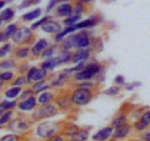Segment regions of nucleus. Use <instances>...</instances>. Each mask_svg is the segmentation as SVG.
<instances>
[{
  "instance_id": "obj_11",
  "label": "nucleus",
  "mask_w": 150,
  "mask_h": 141,
  "mask_svg": "<svg viewBox=\"0 0 150 141\" xmlns=\"http://www.w3.org/2000/svg\"><path fill=\"white\" fill-rule=\"evenodd\" d=\"M94 75H95V74H94L93 71H90L89 69L85 68L84 70H81V71H78L76 74H75V79L79 80V81H81V80H85V81H86V80L91 79Z\"/></svg>"
},
{
  "instance_id": "obj_18",
  "label": "nucleus",
  "mask_w": 150,
  "mask_h": 141,
  "mask_svg": "<svg viewBox=\"0 0 150 141\" xmlns=\"http://www.w3.org/2000/svg\"><path fill=\"white\" fill-rule=\"evenodd\" d=\"M89 136V133L85 130H81V131H76L71 135V140L73 141H85Z\"/></svg>"
},
{
  "instance_id": "obj_21",
  "label": "nucleus",
  "mask_w": 150,
  "mask_h": 141,
  "mask_svg": "<svg viewBox=\"0 0 150 141\" xmlns=\"http://www.w3.org/2000/svg\"><path fill=\"white\" fill-rule=\"evenodd\" d=\"M14 15H15V11H14L11 8H8L1 13L0 18H1L3 21H9V20H11V19L14 18Z\"/></svg>"
},
{
  "instance_id": "obj_24",
  "label": "nucleus",
  "mask_w": 150,
  "mask_h": 141,
  "mask_svg": "<svg viewBox=\"0 0 150 141\" xmlns=\"http://www.w3.org/2000/svg\"><path fill=\"white\" fill-rule=\"evenodd\" d=\"M46 89H49V86L45 85L44 80H40V81H36V84L33 86V91H34V92H39V91L46 90Z\"/></svg>"
},
{
  "instance_id": "obj_30",
  "label": "nucleus",
  "mask_w": 150,
  "mask_h": 141,
  "mask_svg": "<svg viewBox=\"0 0 150 141\" xmlns=\"http://www.w3.org/2000/svg\"><path fill=\"white\" fill-rule=\"evenodd\" d=\"M119 91H120V89H119L118 86H112V87H110V89H108V90H105L104 94H105V95L114 96V95H118Z\"/></svg>"
},
{
  "instance_id": "obj_1",
  "label": "nucleus",
  "mask_w": 150,
  "mask_h": 141,
  "mask_svg": "<svg viewBox=\"0 0 150 141\" xmlns=\"http://www.w3.org/2000/svg\"><path fill=\"white\" fill-rule=\"evenodd\" d=\"M91 92L89 89L85 87H81V89H78L75 90L71 95V101L74 104H76L79 106H83V105H86L89 101L91 100Z\"/></svg>"
},
{
  "instance_id": "obj_41",
  "label": "nucleus",
  "mask_w": 150,
  "mask_h": 141,
  "mask_svg": "<svg viewBox=\"0 0 150 141\" xmlns=\"http://www.w3.org/2000/svg\"><path fill=\"white\" fill-rule=\"evenodd\" d=\"M23 84H25V78H19L18 80L14 81V86H20Z\"/></svg>"
},
{
  "instance_id": "obj_49",
  "label": "nucleus",
  "mask_w": 150,
  "mask_h": 141,
  "mask_svg": "<svg viewBox=\"0 0 150 141\" xmlns=\"http://www.w3.org/2000/svg\"><path fill=\"white\" fill-rule=\"evenodd\" d=\"M5 6V0H0V9H3Z\"/></svg>"
},
{
  "instance_id": "obj_44",
  "label": "nucleus",
  "mask_w": 150,
  "mask_h": 141,
  "mask_svg": "<svg viewBox=\"0 0 150 141\" xmlns=\"http://www.w3.org/2000/svg\"><path fill=\"white\" fill-rule=\"evenodd\" d=\"M115 81L118 82V84H123L124 82V78L121 76V75H118V76L115 78Z\"/></svg>"
},
{
  "instance_id": "obj_15",
  "label": "nucleus",
  "mask_w": 150,
  "mask_h": 141,
  "mask_svg": "<svg viewBox=\"0 0 150 141\" xmlns=\"http://www.w3.org/2000/svg\"><path fill=\"white\" fill-rule=\"evenodd\" d=\"M41 15V9H35V10H31L30 13H26L23 15V20L25 21H30V20H34V19L39 18Z\"/></svg>"
},
{
  "instance_id": "obj_29",
  "label": "nucleus",
  "mask_w": 150,
  "mask_h": 141,
  "mask_svg": "<svg viewBox=\"0 0 150 141\" xmlns=\"http://www.w3.org/2000/svg\"><path fill=\"white\" fill-rule=\"evenodd\" d=\"M80 18V15H78V14H75V15H73V16H70V18H68V19H64V24L65 25H74L75 23L78 21V19Z\"/></svg>"
},
{
  "instance_id": "obj_48",
  "label": "nucleus",
  "mask_w": 150,
  "mask_h": 141,
  "mask_svg": "<svg viewBox=\"0 0 150 141\" xmlns=\"http://www.w3.org/2000/svg\"><path fill=\"white\" fill-rule=\"evenodd\" d=\"M143 139H144V140H146V141H150V133H148V134H145Z\"/></svg>"
},
{
  "instance_id": "obj_27",
  "label": "nucleus",
  "mask_w": 150,
  "mask_h": 141,
  "mask_svg": "<svg viewBox=\"0 0 150 141\" xmlns=\"http://www.w3.org/2000/svg\"><path fill=\"white\" fill-rule=\"evenodd\" d=\"M30 53V49L29 48H20V49H18L16 51V56L19 59H25L28 55H29Z\"/></svg>"
},
{
  "instance_id": "obj_22",
  "label": "nucleus",
  "mask_w": 150,
  "mask_h": 141,
  "mask_svg": "<svg viewBox=\"0 0 150 141\" xmlns=\"http://www.w3.org/2000/svg\"><path fill=\"white\" fill-rule=\"evenodd\" d=\"M46 76V70L45 69H36V71L34 74V78H33L31 81H40V80H44V78Z\"/></svg>"
},
{
  "instance_id": "obj_19",
  "label": "nucleus",
  "mask_w": 150,
  "mask_h": 141,
  "mask_svg": "<svg viewBox=\"0 0 150 141\" xmlns=\"http://www.w3.org/2000/svg\"><path fill=\"white\" fill-rule=\"evenodd\" d=\"M21 94V89L19 86H14L11 89H9V90L5 91V96L8 99H15L16 96H19Z\"/></svg>"
},
{
  "instance_id": "obj_3",
  "label": "nucleus",
  "mask_w": 150,
  "mask_h": 141,
  "mask_svg": "<svg viewBox=\"0 0 150 141\" xmlns=\"http://www.w3.org/2000/svg\"><path fill=\"white\" fill-rule=\"evenodd\" d=\"M11 39L14 43L16 44H21V43H25V41H29L31 39V30L28 29V27H20L14 31V34L11 35Z\"/></svg>"
},
{
  "instance_id": "obj_14",
  "label": "nucleus",
  "mask_w": 150,
  "mask_h": 141,
  "mask_svg": "<svg viewBox=\"0 0 150 141\" xmlns=\"http://www.w3.org/2000/svg\"><path fill=\"white\" fill-rule=\"evenodd\" d=\"M89 44H90V40H89V37L85 35V32H81L80 36H79V40H78L76 46H75V48L84 49V48H88Z\"/></svg>"
},
{
  "instance_id": "obj_36",
  "label": "nucleus",
  "mask_w": 150,
  "mask_h": 141,
  "mask_svg": "<svg viewBox=\"0 0 150 141\" xmlns=\"http://www.w3.org/2000/svg\"><path fill=\"white\" fill-rule=\"evenodd\" d=\"M1 78L4 81H9V80H11L14 78V74L11 71H8V70H4V73L1 74Z\"/></svg>"
},
{
  "instance_id": "obj_37",
  "label": "nucleus",
  "mask_w": 150,
  "mask_h": 141,
  "mask_svg": "<svg viewBox=\"0 0 150 141\" xmlns=\"http://www.w3.org/2000/svg\"><path fill=\"white\" fill-rule=\"evenodd\" d=\"M125 121H126V117H125V116H120V117H118V119H115V120H114V123H112V125L118 128V126L124 125V124H125Z\"/></svg>"
},
{
  "instance_id": "obj_43",
  "label": "nucleus",
  "mask_w": 150,
  "mask_h": 141,
  "mask_svg": "<svg viewBox=\"0 0 150 141\" xmlns=\"http://www.w3.org/2000/svg\"><path fill=\"white\" fill-rule=\"evenodd\" d=\"M142 120L144 121V123H146V124H149L150 123V112H146L145 115H143V117H142Z\"/></svg>"
},
{
  "instance_id": "obj_32",
  "label": "nucleus",
  "mask_w": 150,
  "mask_h": 141,
  "mask_svg": "<svg viewBox=\"0 0 150 141\" xmlns=\"http://www.w3.org/2000/svg\"><path fill=\"white\" fill-rule=\"evenodd\" d=\"M11 49V45L10 44H5V45H3L1 48H0V58H4L9 51H10Z\"/></svg>"
},
{
  "instance_id": "obj_46",
  "label": "nucleus",
  "mask_w": 150,
  "mask_h": 141,
  "mask_svg": "<svg viewBox=\"0 0 150 141\" xmlns=\"http://www.w3.org/2000/svg\"><path fill=\"white\" fill-rule=\"evenodd\" d=\"M50 140L51 141H63V137H62V136H51V137H50Z\"/></svg>"
},
{
  "instance_id": "obj_2",
  "label": "nucleus",
  "mask_w": 150,
  "mask_h": 141,
  "mask_svg": "<svg viewBox=\"0 0 150 141\" xmlns=\"http://www.w3.org/2000/svg\"><path fill=\"white\" fill-rule=\"evenodd\" d=\"M58 130V125L51 123V121H45V123L40 124L38 126L36 133L40 137H51Z\"/></svg>"
},
{
  "instance_id": "obj_53",
  "label": "nucleus",
  "mask_w": 150,
  "mask_h": 141,
  "mask_svg": "<svg viewBox=\"0 0 150 141\" xmlns=\"http://www.w3.org/2000/svg\"><path fill=\"white\" fill-rule=\"evenodd\" d=\"M6 1H13V0H6Z\"/></svg>"
},
{
  "instance_id": "obj_45",
  "label": "nucleus",
  "mask_w": 150,
  "mask_h": 141,
  "mask_svg": "<svg viewBox=\"0 0 150 141\" xmlns=\"http://www.w3.org/2000/svg\"><path fill=\"white\" fill-rule=\"evenodd\" d=\"M33 92H34V91H26V92H24V94L21 95V99H26V97L31 96V95H33Z\"/></svg>"
},
{
  "instance_id": "obj_38",
  "label": "nucleus",
  "mask_w": 150,
  "mask_h": 141,
  "mask_svg": "<svg viewBox=\"0 0 150 141\" xmlns=\"http://www.w3.org/2000/svg\"><path fill=\"white\" fill-rule=\"evenodd\" d=\"M58 104L63 107V109H65V107L69 106V101H68V97H62L58 100Z\"/></svg>"
},
{
  "instance_id": "obj_7",
  "label": "nucleus",
  "mask_w": 150,
  "mask_h": 141,
  "mask_svg": "<svg viewBox=\"0 0 150 141\" xmlns=\"http://www.w3.org/2000/svg\"><path fill=\"white\" fill-rule=\"evenodd\" d=\"M41 29H43L45 32H48V34H55V32H59L62 31V27L60 25L58 24L56 21H45L43 25H41Z\"/></svg>"
},
{
  "instance_id": "obj_50",
  "label": "nucleus",
  "mask_w": 150,
  "mask_h": 141,
  "mask_svg": "<svg viewBox=\"0 0 150 141\" xmlns=\"http://www.w3.org/2000/svg\"><path fill=\"white\" fill-rule=\"evenodd\" d=\"M3 82H4V80H3V78H1V74H0V87H1Z\"/></svg>"
},
{
  "instance_id": "obj_5",
  "label": "nucleus",
  "mask_w": 150,
  "mask_h": 141,
  "mask_svg": "<svg viewBox=\"0 0 150 141\" xmlns=\"http://www.w3.org/2000/svg\"><path fill=\"white\" fill-rule=\"evenodd\" d=\"M28 128H29V124H28L25 120H20V119L13 120L8 125V129L9 130H11V131H19V133L28 130Z\"/></svg>"
},
{
  "instance_id": "obj_20",
  "label": "nucleus",
  "mask_w": 150,
  "mask_h": 141,
  "mask_svg": "<svg viewBox=\"0 0 150 141\" xmlns=\"http://www.w3.org/2000/svg\"><path fill=\"white\" fill-rule=\"evenodd\" d=\"M95 20H93V19H86V20H84L81 23H78V24H74L75 27H76V30L78 29H86V27H91L95 25Z\"/></svg>"
},
{
  "instance_id": "obj_23",
  "label": "nucleus",
  "mask_w": 150,
  "mask_h": 141,
  "mask_svg": "<svg viewBox=\"0 0 150 141\" xmlns=\"http://www.w3.org/2000/svg\"><path fill=\"white\" fill-rule=\"evenodd\" d=\"M15 61L11 59H6V60H3L1 63H0V69L1 70H9V69H13L15 66Z\"/></svg>"
},
{
  "instance_id": "obj_47",
  "label": "nucleus",
  "mask_w": 150,
  "mask_h": 141,
  "mask_svg": "<svg viewBox=\"0 0 150 141\" xmlns=\"http://www.w3.org/2000/svg\"><path fill=\"white\" fill-rule=\"evenodd\" d=\"M91 86H93V84H88V82H85V84H83V85H81V87H85V89H89Z\"/></svg>"
},
{
  "instance_id": "obj_4",
  "label": "nucleus",
  "mask_w": 150,
  "mask_h": 141,
  "mask_svg": "<svg viewBox=\"0 0 150 141\" xmlns=\"http://www.w3.org/2000/svg\"><path fill=\"white\" fill-rule=\"evenodd\" d=\"M55 115H56V107L54 105L49 104V102H46L41 109H39L35 112L34 117L36 120H39V119H45V117H51V116H55Z\"/></svg>"
},
{
  "instance_id": "obj_17",
  "label": "nucleus",
  "mask_w": 150,
  "mask_h": 141,
  "mask_svg": "<svg viewBox=\"0 0 150 141\" xmlns=\"http://www.w3.org/2000/svg\"><path fill=\"white\" fill-rule=\"evenodd\" d=\"M16 106V101H9V100H4L0 102V114H3V112H5L8 110L13 109V107Z\"/></svg>"
},
{
  "instance_id": "obj_52",
  "label": "nucleus",
  "mask_w": 150,
  "mask_h": 141,
  "mask_svg": "<svg viewBox=\"0 0 150 141\" xmlns=\"http://www.w3.org/2000/svg\"><path fill=\"white\" fill-rule=\"evenodd\" d=\"M3 24V20H1V18H0V25H1Z\"/></svg>"
},
{
  "instance_id": "obj_39",
  "label": "nucleus",
  "mask_w": 150,
  "mask_h": 141,
  "mask_svg": "<svg viewBox=\"0 0 150 141\" xmlns=\"http://www.w3.org/2000/svg\"><path fill=\"white\" fill-rule=\"evenodd\" d=\"M18 140V136L16 135H5V136H3L1 139H0V141H15Z\"/></svg>"
},
{
  "instance_id": "obj_35",
  "label": "nucleus",
  "mask_w": 150,
  "mask_h": 141,
  "mask_svg": "<svg viewBox=\"0 0 150 141\" xmlns=\"http://www.w3.org/2000/svg\"><path fill=\"white\" fill-rule=\"evenodd\" d=\"M49 19H50V16H45L44 19H41V20H39V21H36V23H34V24H33V25H31V29H33V30H35V29H36V27H39V26H41V25H43V24H44V23H45V21H48V20H49Z\"/></svg>"
},
{
  "instance_id": "obj_40",
  "label": "nucleus",
  "mask_w": 150,
  "mask_h": 141,
  "mask_svg": "<svg viewBox=\"0 0 150 141\" xmlns=\"http://www.w3.org/2000/svg\"><path fill=\"white\" fill-rule=\"evenodd\" d=\"M146 126H148V124H146V123H144L143 120H140L139 123H137V124H135V128H137L138 130H143V129H145V128H146Z\"/></svg>"
},
{
  "instance_id": "obj_16",
  "label": "nucleus",
  "mask_w": 150,
  "mask_h": 141,
  "mask_svg": "<svg viewBox=\"0 0 150 141\" xmlns=\"http://www.w3.org/2000/svg\"><path fill=\"white\" fill-rule=\"evenodd\" d=\"M59 64H60L59 58H55V59L49 58V59H46V61L43 63L41 68L45 69V70H46V69H55V66H56V65H59Z\"/></svg>"
},
{
  "instance_id": "obj_28",
  "label": "nucleus",
  "mask_w": 150,
  "mask_h": 141,
  "mask_svg": "<svg viewBox=\"0 0 150 141\" xmlns=\"http://www.w3.org/2000/svg\"><path fill=\"white\" fill-rule=\"evenodd\" d=\"M15 30H16V25L15 24L9 25L5 29V32H4V37H5V40H6V37H11V35L14 34V31Z\"/></svg>"
},
{
  "instance_id": "obj_12",
  "label": "nucleus",
  "mask_w": 150,
  "mask_h": 141,
  "mask_svg": "<svg viewBox=\"0 0 150 141\" xmlns=\"http://www.w3.org/2000/svg\"><path fill=\"white\" fill-rule=\"evenodd\" d=\"M111 128H105V129H101L99 133L94 135V140L95 141H103V140H106L109 136L111 135Z\"/></svg>"
},
{
  "instance_id": "obj_42",
  "label": "nucleus",
  "mask_w": 150,
  "mask_h": 141,
  "mask_svg": "<svg viewBox=\"0 0 150 141\" xmlns=\"http://www.w3.org/2000/svg\"><path fill=\"white\" fill-rule=\"evenodd\" d=\"M83 10V3H78L76 4V6H75V14H78V15H80V13Z\"/></svg>"
},
{
  "instance_id": "obj_51",
  "label": "nucleus",
  "mask_w": 150,
  "mask_h": 141,
  "mask_svg": "<svg viewBox=\"0 0 150 141\" xmlns=\"http://www.w3.org/2000/svg\"><path fill=\"white\" fill-rule=\"evenodd\" d=\"M80 1H81V3L84 4V3H90V1H91V0H80Z\"/></svg>"
},
{
  "instance_id": "obj_26",
  "label": "nucleus",
  "mask_w": 150,
  "mask_h": 141,
  "mask_svg": "<svg viewBox=\"0 0 150 141\" xmlns=\"http://www.w3.org/2000/svg\"><path fill=\"white\" fill-rule=\"evenodd\" d=\"M11 116H13V114H11V111H9V110L3 112V115L0 116V125H4V124L9 123L10 119H11Z\"/></svg>"
},
{
  "instance_id": "obj_8",
  "label": "nucleus",
  "mask_w": 150,
  "mask_h": 141,
  "mask_svg": "<svg viewBox=\"0 0 150 141\" xmlns=\"http://www.w3.org/2000/svg\"><path fill=\"white\" fill-rule=\"evenodd\" d=\"M89 55H90V53H89V50L86 48H84V49H80L78 51V53H75L73 55V61L75 64H79V63H83V61H85V60L89 58Z\"/></svg>"
},
{
  "instance_id": "obj_25",
  "label": "nucleus",
  "mask_w": 150,
  "mask_h": 141,
  "mask_svg": "<svg viewBox=\"0 0 150 141\" xmlns=\"http://www.w3.org/2000/svg\"><path fill=\"white\" fill-rule=\"evenodd\" d=\"M53 99H54L53 94H50V92H44V94H41V95L39 96V102H40V104H46V102L51 101Z\"/></svg>"
},
{
  "instance_id": "obj_33",
  "label": "nucleus",
  "mask_w": 150,
  "mask_h": 141,
  "mask_svg": "<svg viewBox=\"0 0 150 141\" xmlns=\"http://www.w3.org/2000/svg\"><path fill=\"white\" fill-rule=\"evenodd\" d=\"M65 80H67V76H65L64 74H62V75H59L58 80H54L53 81V85L54 86H60V85H63V84L65 82Z\"/></svg>"
},
{
  "instance_id": "obj_9",
  "label": "nucleus",
  "mask_w": 150,
  "mask_h": 141,
  "mask_svg": "<svg viewBox=\"0 0 150 141\" xmlns=\"http://www.w3.org/2000/svg\"><path fill=\"white\" fill-rule=\"evenodd\" d=\"M56 13H58V15H60V16H70L73 13V6L68 3L67 4L63 3L56 8Z\"/></svg>"
},
{
  "instance_id": "obj_34",
  "label": "nucleus",
  "mask_w": 150,
  "mask_h": 141,
  "mask_svg": "<svg viewBox=\"0 0 150 141\" xmlns=\"http://www.w3.org/2000/svg\"><path fill=\"white\" fill-rule=\"evenodd\" d=\"M69 59H70V53H69L68 50H67V51H63V53H62V55L59 56L60 64H62V63H67Z\"/></svg>"
},
{
  "instance_id": "obj_10",
  "label": "nucleus",
  "mask_w": 150,
  "mask_h": 141,
  "mask_svg": "<svg viewBox=\"0 0 150 141\" xmlns=\"http://www.w3.org/2000/svg\"><path fill=\"white\" fill-rule=\"evenodd\" d=\"M45 48H48V41H46L45 39H40L39 41H36L34 46H33L31 51H33L34 55H40Z\"/></svg>"
},
{
  "instance_id": "obj_6",
  "label": "nucleus",
  "mask_w": 150,
  "mask_h": 141,
  "mask_svg": "<svg viewBox=\"0 0 150 141\" xmlns=\"http://www.w3.org/2000/svg\"><path fill=\"white\" fill-rule=\"evenodd\" d=\"M36 106V100L34 96H29L26 99H23V101L19 104V109L21 111H30Z\"/></svg>"
},
{
  "instance_id": "obj_13",
  "label": "nucleus",
  "mask_w": 150,
  "mask_h": 141,
  "mask_svg": "<svg viewBox=\"0 0 150 141\" xmlns=\"http://www.w3.org/2000/svg\"><path fill=\"white\" fill-rule=\"evenodd\" d=\"M130 133V128L126 125H121V126H118V129L115 130V133L112 134L114 139H120V137H125L126 135Z\"/></svg>"
},
{
  "instance_id": "obj_31",
  "label": "nucleus",
  "mask_w": 150,
  "mask_h": 141,
  "mask_svg": "<svg viewBox=\"0 0 150 141\" xmlns=\"http://www.w3.org/2000/svg\"><path fill=\"white\" fill-rule=\"evenodd\" d=\"M53 54H54V48H45L43 50V53H41V56H43L44 59H49V58H51Z\"/></svg>"
}]
</instances>
